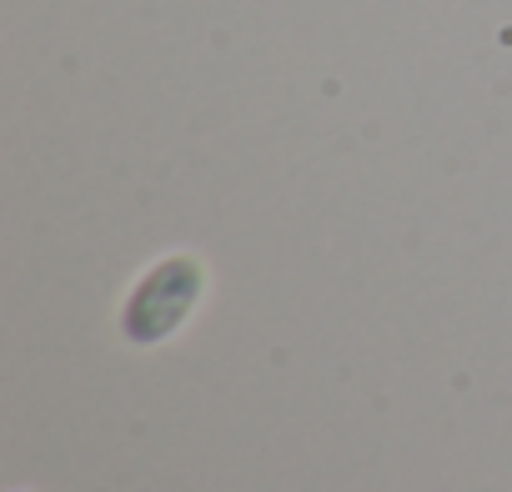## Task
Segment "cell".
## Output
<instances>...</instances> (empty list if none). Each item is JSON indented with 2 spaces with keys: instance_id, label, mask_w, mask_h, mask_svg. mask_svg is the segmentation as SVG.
Masks as SVG:
<instances>
[{
  "instance_id": "obj_1",
  "label": "cell",
  "mask_w": 512,
  "mask_h": 492,
  "mask_svg": "<svg viewBox=\"0 0 512 492\" xmlns=\"http://www.w3.org/2000/svg\"><path fill=\"white\" fill-rule=\"evenodd\" d=\"M201 297H206V267L196 257H186V252H171V257L151 262L136 277V287L126 292L121 337L131 347H161L191 322Z\"/></svg>"
}]
</instances>
